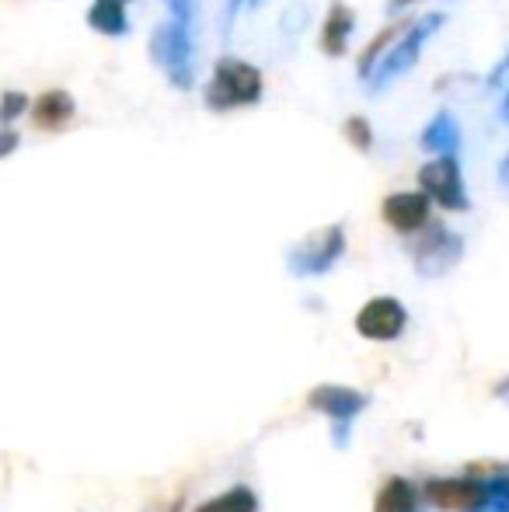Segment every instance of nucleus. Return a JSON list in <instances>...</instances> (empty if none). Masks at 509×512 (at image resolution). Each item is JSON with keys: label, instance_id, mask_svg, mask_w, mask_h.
<instances>
[{"label": "nucleus", "instance_id": "obj_23", "mask_svg": "<svg viewBox=\"0 0 509 512\" xmlns=\"http://www.w3.org/2000/svg\"><path fill=\"white\" fill-rule=\"evenodd\" d=\"M241 4H245V0H227V7H224V35H227V28H231V21L238 18Z\"/></svg>", "mask_w": 509, "mask_h": 512}, {"label": "nucleus", "instance_id": "obj_3", "mask_svg": "<svg viewBox=\"0 0 509 512\" xmlns=\"http://www.w3.org/2000/svg\"><path fill=\"white\" fill-rule=\"evenodd\" d=\"M443 21H447V14H443V11H429V14H422V18L408 21L405 32L391 42V49H387L381 60H377V67L370 70V77H367L370 91H384L391 81L405 77L408 70L419 63L422 46H426V42L443 28Z\"/></svg>", "mask_w": 509, "mask_h": 512}, {"label": "nucleus", "instance_id": "obj_15", "mask_svg": "<svg viewBox=\"0 0 509 512\" xmlns=\"http://www.w3.org/2000/svg\"><path fill=\"white\" fill-rule=\"evenodd\" d=\"M374 512H419V488L408 478H387L374 499Z\"/></svg>", "mask_w": 509, "mask_h": 512}, {"label": "nucleus", "instance_id": "obj_9", "mask_svg": "<svg viewBox=\"0 0 509 512\" xmlns=\"http://www.w3.org/2000/svg\"><path fill=\"white\" fill-rule=\"evenodd\" d=\"M482 492H485V478H478V474H464V478L426 481V488H422L419 495L429 502V506H436L443 512H464L482 499Z\"/></svg>", "mask_w": 509, "mask_h": 512}, {"label": "nucleus", "instance_id": "obj_16", "mask_svg": "<svg viewBox=\"0 0 509 512\" xmlns=\"http://www.w3.org/2000/svg\"><path fill=\"white\" fill-rule=\"evenodd\" d=\"M405 28H408V21H405V18H401V21H391V25H384L381 32H377L374 39H370L367 46H363L360 60H356V77H360V81H367L370 70L377 67V60H381V56L387 53V46H391V42L398 39V35L405 32Z\"/></svg>", "mask_w": 509, "mask_h": 512}, {"label": "nucleus", "instance_id": "obj_14", "mask_svg": "<svg viewBox=\"0 0 509 512\" xmlns=\"http://www.w3.org/2000/svg\"><path fill=\"white\" fill-rule=\"evenodd\" d=\"M129 4H133V0H91L88 28H95L98 35H109V39L126 35L129 32Z\"/></svg>", "mask_w": 509, "mask_h": 512}, {"label": "nucleus", "instance_id": "obj_6", "mask_svg": "<svg viewBox=\"0 0 509 512\" xmlns=\"http://www.w3.org/2000/svg\"><path fill=\"white\" fill-rule=\"evenodd\" d=\"M307 405L332 422V446L335 450H346L349 446V432L353 422L367 411L370 398L356 387H342V384H321L307 394Z\"/></svg>", "mask_w": 509, "mask_h": 512}, {"label": "nucleus", "instance_id": "obj_10", "mask_svg": "<svg viewBox=\"0 0 509 512\" xmlns=\"http://www.w3.org/2000/svg\"><path fill=\"white\" fill-rule=\"evenodd\" d=\"M429 209H433V203H429L426 192H391L381 203V216L394 234L412 237L429 223Z\"/></svg>", "mask_w": 509, "mask_h": 512}, {"label": "nucleus", "instance_id": "obj_13", "mask_svg": "<svg viewBox=\"0 0 509 512\" xmlns=\"http://www.w3.org/2000/svg\"><path fill=\"white\" fill-rule=\"evenodd\" d=\"M419 147L426 150V154H457L461 150V126H457L454 112H436L433 119L422 126V136H419Z\"/></svg>", "mask_w": 509, "mask_h": 512}, {"label": "nucleus", "instance_id": "obj_18", "mask_svg": "<svg viewBox=\"0 0 509 512\" xmlns=\"http://www.w3.org/2000/svg\"><path fill=\"white\" fill-rule=\"evenodd\" d=\"M342 136L346 143H353L356 154H374V126L367 122V115H349L342 122Z\"/></svg>", "mask_w": 509, "mask_h": 512}, {"label": "nucleus", "instance_id": "obj_2", "mask_svg": "<svg viewBox=\"0 0 509 512\" xmlns=\"http://www.w3.org/2000/svg\"><path fill=\"white\" fill-rule=\"evenodd\" d=\"M147 53L154 67L168 77L175 91H192L196 84V49H192V25L168 14V21L150 32Z\"/></svg>", "mask_w": 509, "mask_h": 512}, {"label": "nucleus", "instance_id": "obj_21", "mask_svg": "<svg viewBox=\"0 0 509 512\" xmlns=\"http://www.w3.org/2000/svg\"><path fill=\"white\" fill-rule=\"evenodd\" d=\"M18 147H21V136H18V129H11V126H4V129H0V157H11Z\"/></svg>", "mask_w": 509, "mask_h": 512}, {"label": "nucleus", "instance_id": "obj_1", "mask_svg": "<svg viewBox=\"0 0 509 512\" xmlns=\"http://www.w3.org/2000/svg\"><path fill=\"white\" fill-rule=\"evenodd\" d=\"M265 95V77L255 63L241 56H220L213 63V74L203 88V105L210 112H238V108H255Z\"/></svg>", "mask_w": 509, "mask_h": 512}, {"label": "nucleus", "instance_id": "obj_25", "mask_svg": "<svg viewBox=\"0 0 509 512\" xmlns=\"http://www.w3.org/2000/svg\"><path fill=\"white\" fill-rule=\"evenodd\" d=\"M499 182L509 185V154L503 157V164H499Z\"/></svg>", "mask_w": 509, "mask_h": 512}, {"label": "nucleus", "instance_id": "obj_17", "mask_svg": "<svg viewBox=\"0 0 509 512\" xmlns=\"http://www.w3.org/2000/svg\"><path fill=\"white\" fill-rule=\"evenodd\" d=\"M196 512H258V495L248 485H234L217 499L203 502Z\"/></svg>", "mask_w": 509, "mask_h": 512}, {"label": "nucleus", "instance_id": "obj_22", "mask_svg": "<svg viewBox=\"0 0 509 512\" xmlns=\"http://www.w3.org/2000/svg\"><path fill=\"white\" fill-rule=\"evenodd\" d=\"M506 77H509V53L503 56V60L496 63V70H492V74H489V88H503Z\"/></svg>", "mask_w": 509, "mask_h": 512}, {"label": "nucleus", "instance_id": "obj_27", "mask_svg": "<svg viewBox=\"0 0 509 512\" xmlns=\"http://www.w3.org/2000/svg\"><path fill=\"white\" fill-rule=\"evenodd\" d=\"M171 512H182V502H175V506H171Z\"/></svg>", "mask_w": 509, "mask_h": 512}, {"label": "nucleus", "instance_id": "obj_19", "mask_svg": "<svg viewBox=\"0 0 509 512\" xmlns=\"http://www.w3.org/2000/svg\"><path fill=\"white\" fill-rule=\"evenodd\" d=\"M28 105H32V102H28L25 91H4V95H0V122H4V126H11L18 115L28 112Z\"/></svg>", "mask_w": 509, "mask_h": 512}, {"label": "nucleus", "instance_id": "obj_7", "mask_svg": "<svg viewBox=\"0 0 509 512\" xmlns=\"http://www.w3.org/2000/svg\"><path fill=\"white\" fill-rule=\"evenodd\" d=\"M419 192H426L429 203H436L447 213H468V185H464V171L457 154H440L419 168Z\"/></svg>", "mask_w": 509, "mask_h": 512}, {"label": "nucleus", "instance_id": "obj_12", "mask_svg": "<svg viewBox=\"0 0 509 512\" xmlns=\"http://www.w3.org/2000/svg\"><path fill=\"white\" fill-rule=\"evenodd\" d=\"M353 28H356V14L349 4H342V0H332L328 4V14L325 21H321V32H318V46L325 56H346V46L349 39H353Z\"/></svg>", "mask_w": 509, "mask_h": 512}, {"label": "nucleus", "instance_id": "obj_4", "mask_svg": "<svg viewBox=\"0 0 509 512\" xmlns=\"http://www.w3.org/2000/svg\"><path fill=\"white\" fill-rule=\"evenodd\" d=\"M342 255H346V227L328 223V227L314 230V234H307L304 241L286 251V269L297 279H314L332 272Z\"/></svg>", "mask_w": 509, "mask_h": 512}, {"label": "nucleus", "instance_id": "obj_11", "mask_svg": "<svg viewBox=\"0 0 509 512\" xmlns=\"http://www.w3.org/2000/svg\"><path fill=\"white\" fill-rule=\"evenodd\" d=\"M28 112H32L35 129H42V133H60V129H67L70 122H74L77 102H74L70 91L49 88V91H42L32 105H28Z\"/></svg>", "mask_w": 509, "mask_h": 512}, {"label": "nucleus", "instance_id": "obj_24", "mask_svg": "<svg viewBox=\"0 0 509 512\" xmlns=\"http://www.w3.org/2000/svg\"><path fill=\"white\" fill-rule=\"evenodd\" d=\"M408 4H419V0H387V14H398L401 7H408Z\"/></svg>", "mask_w": 509, "mask_h": 512}, {"label": "nucleus", "instance_id": "obj_28", "mask_svg": "<svg viewBox=\"0 0 509 512\" xmlns=\"http://www.w3.org/2000/svg\"><path fill=\"white\" fill-rule=\"evenodd\" d=\"M255 4H258V0H255Z\"/></svg>", "mask_w": 509, "mask_h": 512}, {"label": "nucleus", "instance_id": "obj_26", "mask_svg": "<svg viewBox=\"0 0 509 512\" xmlns=\"http://www.w3.org/2000/svg\"><path fill=\"white\" fill-rule=\"evenodd\" d=\"M499 119L509 122V88H506V98H503V105H499Z\"/></svg>", "mask_w": 509, "mask_h": 512}, {"label": "nucleus", "instance_id": "obj_20", "mask_svg": "<svg viewBox=\"0 0 509 512\" xmlns=\"http://www.w3.org/2000/svg\"><path fill=\"white\" fill-rule=\"evenodd\" d=\"M164 4H168L171 18L189 21V25H192V18H196V0H164Z\"/></svg>", "mask_w": 509, "mask_h": 512}, {"label": "nucleus", "instance_id": "obj_5", "mask_svg": "<svg viewBox=\"0 0 509 512\" xmlns=\"http://www.w3.org/2000/svg\"><path fill=\"white\" fill-rule=\"evenodd\" d=\"M464 258V237L454 234L447 223L429 220L412 244V265L422 279H440Z\"/></svg>", "mask_w": 509, "mask_h": 512}, {"label": "nucleus", "instance_id": "obj_8", "mask_svg": "<svg viewBox=\"0 0 509 512\" xmlns=\"http://www.w3.org/2000/svg\"><path fill=\"white\" fill-rule=\"evenodd\" d=\"M408 328V310L401 300L394 297H374L360 307L356 314V331H360L367 342H394Z\"/></svg>", "mask_w": 509, "mask_h": 512}]
</instances>
